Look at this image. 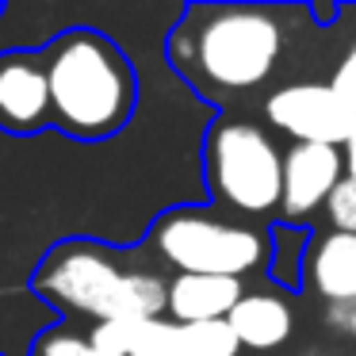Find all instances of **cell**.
I'll return each instance as SVG.
<instances>
[{
    "mask_svg": "<svg viewBox=\"0 0 356 356\" xmlns=\"http://www.w3.org/2000/svg\"><path fill=\"white\" fill-rule=\"evenodd\" d=\"M314 27L307 4H184L165 35L169 70L215 111L268 96L299 35Z\"/></svg>",
    "mask_w": 356,
    "mask_h": 356,
    "instance_id": "6da1fadb",
    "label": "cell"
},
{
    "mask_svg": "<svg viewBox=\"0 0 356 356\" xmlns=\"http://www.w3.org/2000/svg\"><path fill=\"white\" fill-rule=\"evenodd\" d=\"M31 291L85 322H149L169 314V276L142 249L70 238L39 261Z\"/></svg>",
    "mask_w": 356,
    "mask_h": 356,
    "instance_id": "7a4b0ae2",
    "label": "cell"
},
{
    "mask_svg": "<svg viewBox=\"0 0 356 356\" xmlns=\"http://www.w3.org/2000/svg\"><path fill=\"white\" fill-rule=\"evenodd\" d=\"M54 127L77 142L115 138L138 111V73L127 50L96 27H73L42 47Z\"/></svg>",
    "mask_w": 356,
    "mask_h": 356,
    "instance_id": "3957f363",
    "label": "cell"
},
{
    "mask_svg": "<svg viewBox=\"0 0 356 356\" xmlns=\"http://www.w3.org/2000/svg\"><path fill=\"white\" fill-rule=\"evenodd\" d=\"M142 253L165 276L264 280L272 257V226L226 215L215 203H177L149 222Z\"/></svg>",
    "mask_w": 356,
    "mask_h": 356,
    "instance_id": "277c9868",
    "label": "cell"
},
{
    "mask_svg": "<svg viewBox=\"0 0 356 356\" xmlns=\"http://www.w3.org/2000/svg\"><path fill=\"white\" fill-rule=\"evenodd\" d=\"M284 154L287 146L264 119L215 111L203 131L200 169L207 203L245 222H280L284 203Z\"/></svg>",
    "mask_w": 356,
    "mask_h": 356,
    "instance_id": "5b68a950",
    "label": "cell"
},
{
    "mask_svg": "<svg viewBox=\"0 0 356 356\" xmlns=\"http://www.w3.org/2000/svg\"><path fill=\"white\" fill-rule=\"evenodd\" d=\"M261 119L268 131L310 146H345L356 127V111L333 92L330 81L302 77V81H284L261 100Z\"/></svg>",
    "mask_w": 356,
    "mask_h": 356,
    "instance_id": "8992f818",
    "label": "cell"
},
{
    "mask_svg": "<svg viewBox=\"0 0 356 356\" xmlns=\"http://www.w3.org/2000/svg\"><path fill=\"white\" fill-rule=\"evenodd\" d=\"M88 337L108 356H241V341L230 322H100L88 325Z\"/></svg>",
    "mask_w": 356,
    "mask_h": 356,
    "instance_id": "52a82bcc",
    "label": "cell"
},
{
    "mask_svg": "<svg viewBox=\"0 0 356 356\" xmlns=\"http://www.w3.org/2000/svg\"><path fill=\"white\" fill-rule=\"evenodd\" d=\"M341 180H345V154L337 146H310V142L287 146L280 222L314 230V218L325 215V203Z\"/></svg>",
    "mask_w": 356,
    "mask_h": 356,
    "instance_id": "ba28073f",
    "label": "cell"
},
{
    "mask_svg": "<svg viewBox=\"0 0 356 356\" xmlns=\"http://www.w3.org/2000/svg\"><path fill=\"white\" fill-rule=\"evenodd\" d=\"M47 127H54V108L42 50L0 54V131L39 134Z\"/></svg>",
    "mask_w": 356,
    "mask_h": 356,
    "instance_id": "9c48e42d",
    "label": "cell"
},
{
    "mask_svg": "<svg viewBox=\"0 0 356 356\" xmlns=\"http://www.w3.org/2000/svg\"><path fill=\"white\" fill-rule=\"evenodd\" d=\"M234 330V337L241 341L245 353H276L295 337V295L280 291V287H249L241 295V302L234 307V314L226 318Z\"/></svg>",
    "mask_w": 356,
    "mask_h": 356,
    "instance_id": "30bf717a",
    "label": "cell"
},
{
    "mask_svg": "<svg viewBox=\"0 0 356 356\" xmlns=\"http://www.w3.org/2000/svg\"><path fill=\"white\" fill-rule=\"evenodd\" d=\"M302 295H314L322 307H333V302L356 307V234H314L307 272H302Z\"/></svg>",
    "mask_w": 356,
    "mask_h": 356,
    "instance_id": "8fae6325",
    "label": "cell"
},
{
    "mask_svg": "<svg viewBox=\"0 0 356 356\" xmlns=\"http://www.w3.org/2000/svg\"><path fill=\"white\" fill-rule=\"evenodd\" d=\"M249 284L226 276H169V314L172 322H226Z\"/></svg>",
    "mask_w": 356,
    "mask_h": 356,
    "instance_id": "7c38bea8",
    "label": "cell"
},
{
    "mask_svg": "<svg viewBox=\"0 0 356 356\" xmlns=\"http://www.w3.org/2000/svg\"><path fill=\"white\" fill-rule=\"evenodd\" d=\"M314 230L307 226H287V222H272V257H268V284L280 291L302 295V272H307V253Z\"/></svg>",
    "mask_w": 356,
    "mask_h": 356,
    "instance_id": "4fadbf2b",
    "label": "cell"
},
{
    "mask_svg": "<svg viewBox=\"0 0 356 356\" xmlns=\"http://www.w3.org/2000/svg\"><path fill=\"white\" fill-rule=\"evenodd\" d=\"M31 356H108L92 345L88 330H73V325H50L31 341Z\"/></svg>",
    "mask_w": 356,
    "mask_h": 356,
    "instance_id": "5bb4252c",
    "label": "cell"
},
{
    "mask_svg": "<svg viewBox=\"0 0 356 356\" xmlns=\"http://www.w3.org/2000/svg\"><path fill=\"white\" fill-rule=\"evenodd\" d=\"M325 226L330 230H341V234H356V180H341L337 192L330 195L325 203Z\"/></svg>",
    "mask_w": 356,
    "mask_h": 356,
    "instance_id": "9a60e30c",
    "label": "cell"
},
{
    "mask_svg": "<svg viewBox=\"0 0 356 356\" xmlns=\"http://www.w3.org/2000/svg\"><path fill=\"white\" fill-rule=\"evenodd\" d=\"M325 81H330L333 92H337L341 100L356 111V35H353V42L337 54V62H333V70H330V77H325Z\"/></svg>",
    "mask_w": 356,
    "mask_h": 356,
    "instance_id": "2e32d148",
    "label": "cell"
},
{
    "mask_svg": "<svg viewBox=\"0 0 356 356\" xmlns=\"http://www.w3.org/2000/svg\"><path fill=\"white\" fill-rule=\"evenodd\" d=\"M348 322H353V307L348 302H333V307H322V325L330 333H341L348 337Z\"/></svg>",
    "mask_w": 356,
    "mask_h": 356,
    "instance_id": "e0dca14e",
    "label": "cell"
},
{
    "mask_svg": "<svg viewBox=\"0 0 356 356\" xmlns=\"http://www.w3.org/2000/svg\"><path fill=\"white\" fill-rule=\"evenodd\" d=\"M341 154H345V177L356 180V127H353V134H348V142L341 146Z\"/></svg>",
    "mask_w": 356,
    "mask_h": 356,
    "instance_id": "ac0fdd59",
    "label": "cell"
},
{
    "mask_svg": "<svg viewBox=\"0 0 356 356\" xmlns=\"http://www.w3.org/2000/svg\"><path fill=\"white\" fill-rule=\"evenodd\" d=\"M299 356H333V353H325V348H307V353H299Z\"/></svg>",
    "mask_w": 356,
    "mask_h": 356,
    "instance_id": "d6986e66",
    "label": "cell"
},
{
    "mask_svg": "<svg viewBox=\"0 0 356 356\" xmlns=\"http://www.w3.org/2000/svg\"><path fill=\"white\" fill-rule=\"evenodd\" d=\"M348 337L356 341V307H353V322H348Z\"/></svg>",
    "mask_w": 356,
    "mask_h": 356,
    "instance_id": "ffe728a7",
    "label": "cell"
}]
</instances>
